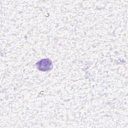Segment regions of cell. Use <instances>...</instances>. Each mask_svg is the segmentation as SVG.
<instances>
[{"instance_id":"cell-1","label":"cell","mask_w":128,"mask_h":128,"mask_svg":"<svg viewBox=\"0 0 128 128\" xmlns=\"http://www.w3.org/2000/svg\"><path fill=\"white\" fill-rule=\"evenodd\" d=\"M36 64L38 68L40 70H48L49 68H50L52 62L48 59H44L38 62Z\"/></svg>"}]
</instances>
